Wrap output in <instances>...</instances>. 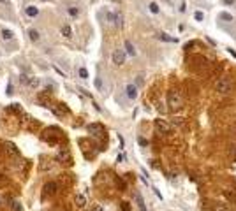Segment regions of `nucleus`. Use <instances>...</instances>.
Segmentation results:
<instances>
[{
	"label": "nucleus",
	"mask_w": 236,
	"mask_h": 211,
	"mask_svg": "<svg viewBox=\"0 0 236 211\" xmlns=\"http://www.w3.org/2000/svg\"><path fill=\"white\" fill-rule=\"evenodd\" d=\"M167 104H169V108L173 109V111H176V109H180L183 106L182 102V97H180L178 92H169V95H167Z\"/></svg>",
	"instance_id": "nucleus-1"
},
{
	"label": "nucleus",
	"mask_w": 236,
	"mask_h": 211,
	"mask_svg": "<svg viewBox=\"0 0 236 211\" xmlns=\"http://www.w3.org/2000/svg\"><path fill=\"white\" fill-rule=\"evenodd\" d=\"M217 92H220V93L231 92V79H229V77H220V79L217 81Z\"/></svg>",
	"instance_id": "nucleus-2"
},
{
	"label": "nucleus",
	"mask_w": 236,
	"mask_h": 211,
	"mask_svg": "<svg viewBox=\"0 0 236 211\" xmlns=\"http://www.w3.org/2000/svg\"><path fill=\"white\" fill-rule=\"evenodd\" d=\"M125 95L129 100H136L138 99V85L136 83H127L125 85Z\"/></svg>",
	"instance_id": "nucleus-3"
},
{
	"label": "nucleus",
	"mask_w": 236,
	"mask_h": 211,
	"mask_svg": "<svg viewBox=\"0 0 236 211\" xmlns=\"http://www.w3.org/2000/svg\"><path fill=\"white\" fill-rule=\"evenodd\" d=\"M125 56H127V55H125V51L118 48V50L113 51L111 60H113V63H115V65H123V63H125Z\"/></svg>",
	"instance_id": "nucleus-4"
},
{
	"label": "nucleus",
	"mask_w": 236,
	"mask_h": 211,
	"mask_svg": "<svg viewBox=\"0 0 236 211\" xmlns=\"http://www.w3.org/2000/svg\"><path fill=\"white\" fill-rule=\"evenodd\" d=\"M14 37H16V34H14V30H11V28H0V39L4 40L5 44H9V42H13Z\"/></svg>",
	"instance_id": "nucleus-5"
},
{
	"label": "nucleus",
	"mask_w": 236,
	"mask_h": 211,
	"mask_svg": "<svg viewBox=\"0 0 236 211\" xmlns=\"http://www.w3.org/2000/svg\"><path fill=\"white\" fill-rule=\"evenodd\" d=\"M65 13H67V16L71 19H78L80 18V14H81V11H80V7L78 5H69L65 9Z\"/></svg>",
	"instance_id": "nucleus-6"
},
{
	"label": "nucleus",
	"mask_w": 236,
	"mask_h": 211,
	"mask_svg": "<svg viewBox=\"0 0 236 211\" xmlns=\"http://www.w3.org/2000/svg\"><path fill=\"white\" fill-rule=\"evenodd\" d=\"M123 48H125V55H129V56H136V55H138V50H136V46L132 44V42H130V40H125V44H123Z\"/></svg>",
	"instance_id": "nucleus-7"
},
{
	"label": "nucleus",
	"mask_w": 236,
	"mask_h": 211,
	"mask_svg": "<svg viewBox=\"0 0 236 211\" xmlns=\"http://www.w3.org/2000/svg\"><path fill=\"white\" fill-rule=\"evenodd\" d=\"M155 129L161 132V134H167V132L171 130V127L167 125L164 120H155Z\"/></svg>",
	"instance_id": "nucleus-8"
},
{
	"label": "nucleus",
	"mask_w": 236,
	"mask_h": 211,
	"mask_svg": "<svg viewBox=\"0 0 236 211\" xmlns=\"http://www.w3.org/2000/svg\"><path fill=\"white\" fill-rule=\"evenodd\" d=\"M44 193H42V197H48V195H53L55 192H57V183H53V181H49V183H46L44 185Z\"/></svg>",
	"instance_id": "nucleus-9"
},
{
	"label": "nucleus",
	"mask_w": 236,
	"mask_h": 211,
	"mask_svg": "<svg viewBox=\"0 0 236 211\" xmlns=\"http://www.w3.org/2000/svg\"><path fill=\"white\" fill-rule=\"evenodd\" d=\"M27 34H28V39H30L32 42H39L41 37H42V34H41V32L37 30V28H28Z\"/></svg>",
	"instance_id": "nucleus-10"
},
{
	"label": "nucleus",
	"mask_w": 236,
	"mask_h": 211,
	"mask_svg": "<svg viewBox=\"0 0 236 211\" xmlns=\"http://www.w3.org/2000/svg\"><path fill=\"white\" fill-rule=\"evenodd\" d=\"M25 16H28V18H37V16H39V7H37V5H27V7H25Z\"/></svg>",
	"instance_id": "nucleus-11"
},
{
	"label": "nucleus",
	"mask_w": 236,
	"mask_h": 211,
	"mask_svg": "<svg viewBox=\"0 0 236 211\" xmlns=\"http://www.w3.org/2000/svg\"><path fill=\"white\" fill-rule=\"evenodd\" d=\"M57 160H58V162H65V164H69V162H71V153L67 151V150H62V151H58Z\"/></svg>",
	"instance_id": "nucleus-12"
},
{
	"label": "nucleus",
	"mask_w": 236,
	"mask_h": 211,
	"mask_svg": "<svg viewBox=\"0 0 236 211\" xmlns=\"http://www.w3.org/2000/svg\"><path fill=\"white\" fill-rule=\"evenodd\" d=\"M74 202H76L78 208H83V206H86V197L83 195V193H78V195L74 197Z\"/></svg>",
	"instance_id": "nucleus-13"
},
{
	"label": "nucleus",
	"mask_w": 236,
	"mask_h": 211,
	"mask_svg": "<svg viewBox=\"0 0 236 211\" xmlns=\"http://www.w3.org/2000/svg\"><path fill=\"white\" fill-rule=\"evenodd\" d=\"M157 39H159V40H166V42H178V39H176V37H169L167 34H164V32L157 34Z\"/></svg>",
	"instance_id": "nucleus-14"
},
{
	"label": "nucleus",
	"mask_w": 236,
	"mask_h": 211,
	"mask_svg": "<svg viewBox=\"0 0 236 211\" xmlns=\"http://www.w3.org/2000/svg\"><path fill=\"white\" fill-rule=\"evenodd\" d=\"M115 27H118V28L123 27V14H122L120 11L115 13Z\"/></svg>",
	"instance_id": "nucleus-15"
},
{
	"label": "nucleus",
	"mask_w": 236,
	"mask_h": 211,
	"mask_svg": "<svg viewBox=\"0 0 236 211\" xmlns=\"http://www.w3.org/2000/svg\"><path fill=\"white\" fill-rule=\"evenodd\" d=\"M88 132L90 134H101L102 132V125H99V123H92V125H88Z\"/></svg>",
	"instance_id": "nucleus-16"
},
{
	"label": "nucleus",
	"mask_w": 236,
	"mask_h": 211,
	"mask_svg": "<svg viewBox=\"0 0 236 211\" xmlns=\"http://www.w3.org/2000/svg\"><path fill=\"white\" fill-rule=\"evenodd\" d=\"M218 19H222V21L231 23L234 18H233V14H231V13H226V11H222V13H218Z\"/></svg>",
	"instance_id": "nucleus-17"
},
{
	"label": "nucleus",
	"mask_w": 236,
	"mask_h": 211,
	"mask_svg": "<svg viewBox=\"0 0 236 211\" xmlns=\"http://www.w3.org/2000/svg\"><path fill=\"white\" fill-rule=\"evenodd\" d=\"M60 34H62L65 39H69V37H72V28L69 27V25H63V27L60 28Z\"/></svg>",
	"instance_id": "nucleus-18"
},
{
	"label": "nucleus",
	"mask_w": 236,
	"mask_h": 211,
	"mask_svg": "<svg viewBox=\"0 0 236 211\" xmlns=\"http://www.w3.org/2000/svg\"><path fill=\"white\" fill-rule=\"evenodd\" d=\"M148 11H150L151 14H159L161 13V7H159L157 2H150V4H148Z\"/></svg>",
	"instance_id": "nucleus-19"
},
{
	"label": "nucleus",
	"mask_w": 236,
	"mask_h": 211,
	"mask_svg": "<svg viewBox=\"0 0 236 211\" xmlns=\"http://www.w3.org/2000/svg\"><path fill=\"white\" fill-rule=\"evenodd\" d=\"M78 77H81V79H88V69L81 65V67L78 69Z\"/></svg>",
	"instance_id": "nucleus-20"
},
{
	"label": "nucleus",
	"mask_w": 236,
	"mask_h": 211,
	"mask_svg": "<svg viewBox=\"0 0 236 211\" xmlns=\"http://www.w3.org/2000/svg\"><path fill=\"white\" fill-rule=\"evenodd\" d=\"M134 197H136V201H138V206H139V209H141V211H146V208H145V201H143L141 193H136Z\"/></svg>",
	"instance_id": "nucleus-21"
},
{
	"label": "nucleus",
	"mask_w": 236,
	"mask_h": 211,
	"mask_svg": "<svg viewBox=\"0 0 236 211\" xmlns=\"http://www.w3.org/2000/svg\"><path fill=\"white\" fill-rule=\"evenodd\" d=\"M39 85H41L39 77H30V81H28V88H37Z\"/></svg>",
	"instance_id": "nucleus-22"
},
{
	"label": "nucleus",
	"mask_w": 236,
	"mask_h": 211,
	"mask_svg": "<svg viewBox=\"0 0 236 211\" xmlns=\"http://www.w3.org/2000/svg\"><path fill=\"white\" fill-rule=\"evenodd\" d=\"M106 21L109 23V25H115V13H111V11H106Z\"/></svg>",
	"instance_id": "nucleus-23"
},
{
	"label": "nucleus",
	"mask_w": 236,
	"mask_h": 211,
	"mask_svg": "<svg viewBox=\"0 0 236 211\" xmlns=\"http://www.w3.org/2000/svg\"><path fill=\"white\" fill-rule=\"evenodd\" d=\"M55 88H57V86H55L53 83H51V81H46V83H44V92H48V93L55 92Z\"/></svg>",
	"instance_id": "nucleus-24"
},
{
	"label": "nucleus",
	"mask_w": 236,
	"mask_h": 211,
	"mask_svg": "<svg viewBox=\"0 0 236 211\" xmlns=\"http://www.w3.org/2000/svg\"><path fill=\"white\" fill-rule=\"evenodd\" d=\"M95 88H97L99 92H102V90H104V85H102V77H101V76H97V77H95Z\"/></svg>",
	"instance_id": "nucleus-25"
},
{
	"label": "nucleus",
	"mask_w": 236,
	"mask_h": 211,
	"mask_svg": "<svg viewBox=\"0 0 236 211\" xmlns=\"http://www.w3.org/2000/svg\"><path fill=\"white\" fill-rule=\"evenodd\" d=\"M224 193H226V197H227V199H229V201H233V202H236V193H234V192H233V190H226V192H224Z\"/></svg>",
	"instance_id": "nucleus-26"
},
{
	"label": "nucleus",
	"mask_w": 236,
	"mask_h": 211,
	"mask_svg": "<svg viewBox=\"0 0 236 211\" xmlns=\"http://www.w3.org/2000/svg\"><path fill=\"white\" fill-rule=\"evenodd\" d=\"M194 19H196V21H203V19H205V14L201 13V11H196V13H194Z\"/></svg>",
	"instance_id": "nucleus-27"
},
{
	"label": "nucleus",
	"mask_w": 236,
	"mask_h": 211,
	"mask_svg": "<svg viewBox=\"0 0 236 211\" xmlns=\"http://www.w3.org/2000/svg\"><path fill=\"white\" fill-rule=\"evenodd\" d=\"M11 209H13V211H21V206H19V202L13 201V202H11Z\"/></svg>",
	"instance_id": "nucleus-28"
},
{
	"label": "nucleus",
	"mask_w": 236,
	"mask_h": 211,
	"mask_svg": "<svg viewBox=\"0 0 236 211\" xmlns=\"http://www.w3.org/2000/svg\"><path fill=\"white\" fill-rule=\"evenodd\" d=\"M138 143L141 144V146H148V141L145 139V137H139V139H138Z\"/></svg>",
	"instance_id": "nucleus-29"
},
{
	"label": "nucleus",
	"mask_w": 236,
	"mask_h": 211,
	"mask_svg": "<svg viewBox=\"0 0 236 211\" xmlns=\"http://www.w3.org/2000/svg\"><path fill=\"white\" fill-rule=\"evenodd\" d=\"M122 209H123V211H129V202H122Z\"/></svg>",
	"instance_id": "nucleus-30"
},
{
	"label": "nucleus",
	"mask_w": 236,
	"mask_h": 211,
	"mask_svg": "<svg viewBox=\"0 0 236 211\" xmlns=\"http://www.w3.org/2000/svg\"><path fill=\"white\" fill-rule=\"evenodd\" d=\"M224 4H226V5H234L236 0H224Z\"/></svg>",
	"instance_id": "nucleus-31"
},
{
	"label": "nucleus",
	"mask_w": 236,
	"mask_h": 211,
	"mask_svg": "<svg viewBox=\"0 0 236 211\" xmlns=\"http://www.w3.org/2000/svg\"><path fill=\"white\" fill-rule=\"evenodd\" d=\"M174 121H176V125H183V118H174Z\"/></svg>",
	"instance_id": "nucleus-32"
},
{
	"label": "nucleus",
	"mask_w": 236,
	"mask_h": 211,
	"mask_svg": "<svg viewBox=\"0 0 236 211\" xmlns=\"http://www.w3.org/2000/svg\"><path fill=\"white\" fill-rule=\"evenodd\" d=\"M213 211H227V209H226L224 206H215V209H213Z\"/></svg>",
	"instance_id": "nucleus-33"
},
{
	"label": "nucleus",
	"mask_w": 236,
	"mask_h": 211,
	"mask_svg": "<svg viewBox=\"0 0 236 211\" xmlns=\"http://www.w3.org/2000/svg\"><path fill=\"white\" fill-rule=\"evenodd\" d=\"M180 13H185V2H182V4H180Z\"/></svg>",
	"instance_id": "nucleus-34"
},
{
	"label": "nucleus",
	"mask_w": 236,
	"mask_h": 211,
	"mask_svg": "<svg viewBox=\"0 0 236 211\" xmlns=\"http://www.w3.org/2000/svg\"><path fill=\"white\" fill-rule=\"evenodd\" d=\"M227 51H229V53H231L233 56H234V58H236V51H234V50H231V48H229V50H227Z\"/></svg>",
	"instance_id": "nucleus-35"
},
{
	"label": "nucleus",
	"mask_w": 236,
	"mask_h": 211,
	"mask_svg": "<svg viewBox=\"0 0 236 211\" xmlns=\"http://www.w3.org/2000/svg\"><path fill=\"white\" fill-rule=\"evenodd\" d=\"M0 4H2V5H7V4H9V0H0Z\"/></svg>",
	"instance_id": "nucleus-36"
},
{
	"label": "nucleus",
	"mask_w": 236,
	"mask_h": 211,
	"mask_svg": "<svg viewBox=\"0 0 236 211\" xmlns=\"http://www.w3.org/2000/svg\"><path fill=\"white\" fill-rule=\"evenodd\" d=\"M94 211H102V208H99V206H97V208H95Z\"/></svg>",
	"instance_id": "nucleus-37"
},
{
	"label": "nucleus",
	"mask_w": 236,
	"mask_h": 211,
	"mask_svg": "<svg viewBox=\"0 0 236 211\" xmlns=\"http://www.w3.org/2000/svg\"><path fill=\"white\" fill-rule=\"evenodd\" d=\"M41 2H48V0H41Z\"/></svg>",
	"instance_id": "nucleus-38"
},
{
	"label": "nucleus",
	"mask_w": 236,
	"mask_h": 211,
	"mask_svg": "<svg viewBox=\"0 0 236 211\" xmlns=\"http://www.w3.org/2000/svg\"><path fill=\"white\" fill-rule=\"evenodd\" d=\"M164 2H167V0H164Z\"/></svg>",
	"instance_id": "nucleus-39"
}]
</instances>
